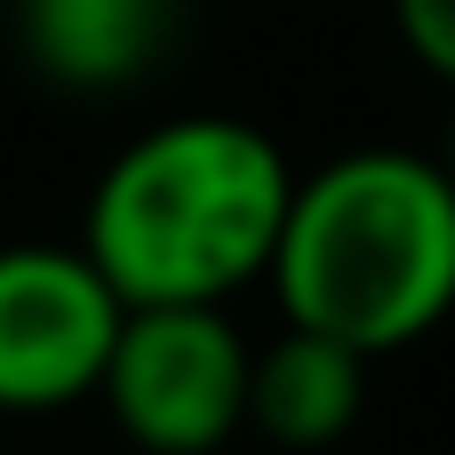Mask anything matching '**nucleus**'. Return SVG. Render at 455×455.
Segmentation results:
<instances>
[{
	"mask_svg": "<svg viewBox=\"0 0 455 455\" xmlns=\"http://www.w3.org/2000/svg\"><path fill=\"white\" fill-rule=\"evenodd\" d=\"M248 360L224 304H128L96 400L144 455H208L248 424Z\"/></svg>",
	"mask_w": 455,
	"mask_h": 455,
	"instance_id": "obj_3",
	"label": "nucleus"
},
{
	"mask_svg": "<svg viewBox=\"0 0 455 455\" xmlns=\"http://www.w3.org/2000/svg\"><path fill=\"white\" fill-rule=\"evenodd\" d=\"M120 320L128 304L88 248H0V416H56L72 400H96Z\"/></svg>",
	"mask_w": 455,
	"mask_h": 455,
	"instance_id": "obj_4",
	"label": "nucleus"
},
{
	"mask_svg": "<svg viewBox=\"0 0 455 455\" xmlns=\"http://www.w3.org/2000/svg\"><path fill=\"white\" fill-rule=\"evenodd\" d=\"M296 328L384 360L455 312V176L424 152L368 144L296 176L272 272Z\"/></svg>",
	"mask_w": 455,
	"mask_h": 455,
	"instance_id": "obj_2",
	"label": "nucleus"
},
{
	"mask_svg": "<svg viewBox=\"0 0 455 455\" xmlns=\"http://www.w3.org/2000/svg\"><path fill=\"white\" fill-rule=\"evenodd\" d=\"M184 32V0H16L24 64L56 88L104 96L144 80Z\"/></svg>",
	"mask_w": 455,
	"mask_h": 455,
	"instance_id": "obj_5",
	"label": "nucleus"
},
{
	"mask_svg": "<svg viewBox=\"0 0 455 455\" xmlns=\"http://www.w3.org/2000/svg\"><path fill=\"white\" fill-rule=\"evenodd\" d=\"M360 400H368V352H352L344 336L288 320V336L248 360V424L280 448L344 440L360 424Z\"/></svg>",
	"mask_w": 455,
	"mask_h": 455,
	"instance_id": "obj_6",
	"label": "nucleus"
},
{
	"mask_svg": "<svg viewBox=\"0 0 455 455\" xmlns=\"http://www.w3.org/2000/svg\"><path fill=\"white\" fill-rule=\"evenodd\" d=\"M440 168H448V176H455V120H448V152H440Z\"/></svg>",
	"mask_w": 455,
	"mask_h": 455,
	"instance_id": "obj_8",
	"label": "nucleus"
},
{
	"mask_svg": "<svg viewBox=\"0 0 455 455\" xmlns=\"http://www.w3.org/2000/svg\"><path fill=\"white\" fill-rule=\"evenodd\" d=\"M288 200L296 168L256 120L176 112L96 176L80 248L120 304H224L272 272Z\"/></svg>",
	"mask_w": 455,
	"mask_h": 455,
	"instance_id": "obj_1",
	"label": "nucleus"
},
{
	"mask_svg": "<svg viewBox=\"0 0 455 455\" xmlns=\"http://www.w3.org/2000/svg\"><path fill=\"white\" fill-rule=\"evenodd\" d=\"M392 24H400L408 56L455 88V0H392Z\"/></svg>",
	"mask_w": 455,
	"mask_h": 455,
	"instance_id": "obj_7",
	"label": "nucleus"
}]
</instances>
